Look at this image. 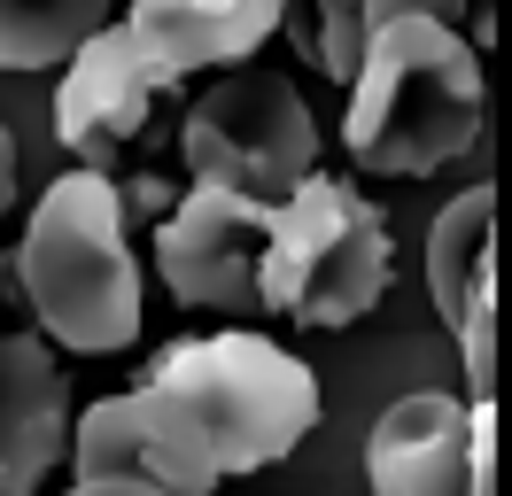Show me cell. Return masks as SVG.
<instances>
[{
    "label": "cell",
    "instance_id": "1",
    "mask_svg": "<svg viewBox=\"0 0 512 496\" xmlns=\"http://www.w3.org/2000/svg\"><path fill=\"white\" fill-rule=\"evenodd\" d=\"M125 225V186L94 163L63 171L39 194L24 248H16V279L55 349L109 357L140 341V264L125 248Z\"/></svg>",
    "mask_w": 512,
    "mask_h": 496
},
{
    "label": "cell",
    "instance_id": "7",
    "mask_svg": "<svg viewBox=\"0 0 512 496\" xmlns=\"http://www.w3.org/2000/svg\"><path fill=\"white\" fill-rule=\"evenodd\" d=\"M70 465H78V481L125 473V481H156V489H171V496H210L225 481L210 434L194 427V411L179 396H163L156 380L132 388V396H109V403H94V411H78Z\"/></svg>",
    "mask_w": 512,
    "mask_h": 496
},
{
    "label": "cell",
    "instance_id": "4",
    "mask_svg": "<svg viewBox=\"0 0 512 496\" xmlns=\"http://www.w3.org/2000/svg\"><path fill=\"white\" fill-rule=\"evenodd\" d=\"M388 295V217L350 179H311L272 210L264 310L295 326H357Z\"/></svg>",
    "mask_w": 512,
    "mask_h": 496
},
{
    "label": "cell",
    "instance_id": "17",
    "mask_svg": "<svg viewBox=\"0 0 512 496\" xmlns=\"http://www.w3.org/2000/svg\"><path fill=\"white\" fill-rule=\"evenodd\" d=\"M0 349H8V334H0Z\"/></svg>",
    "mask_w": 512,
    "mask_h": 496
},
{
    "label": "cell",
    "instance_id": "14",
    "mask_svg": "<svg viewBox=\"0 0 512 496\" xmlns=\"http://www.w3.org/2000/svg\"><path fill=\"white\" fill-rule=\"evenodd\" d=\"M288 39L319 62L334 86H357L365 70V47H373V24H365V0H288Z\"/></svg>",
    "mask_w": 512,
    "mask_h": 496
},
{
    "label": "cell",
    "instance_id": "11",
    "mask_svg": "<svg viewBox=\"0 0 512 496\" xmlns=\"http://www.w3.org/2000/svg\"><path fill=\"white\" fill-rule=\"evenodd\" d=\"M70 380L55 349L32 334H8L0 349V496H39V481L70 458Z\"/></svg>",
    "mask_w": 512,
    "mask_h": 496
},
{
    "label": "cell",
    "instance_id": "6",
    "mask_svg": "<svg viewBox=\"0 0 512 496\" xmlns=\"http://www.w3.org/2000/svg\"><path fill=\"white\" fill-rule=\"evenodd\" d=\"M272 210L241 186H187L179 210L156 225V272L194 310H264V248Z\"/></svg>",
    "mask_w": 512,
    "mask_h": 496
},
{
    "label": "cell",
    "instance_id": "13",
    "mask_svg": "<svg viewBox=\"0 0 512 496\" xmlns=\"http://www.w3.org/2000/svg\"><path fill=\"white\" fill-rule=\"evenodd\" d=\"M117 0H0V70H39V62H70Z\"/></svg>",
    "mask_w": 512,
    "mask_h": 496
},
{
    "label": "cell",
    "instance_id": "5",
    "mask_svg": "<svg viewBox=\"0 0 512 496\" xmlns=\"http://www.w3.org/2000/svg\"><path fill=\"white\" fill-rule=\"evenodd\" d=\"M179 148L194 186H241L256 202H288L319 171V124L280 70H225L187 109Z\"/></svg>",
    "mask_w": 512,
    "mask_h": 496
},
{
    "label": "cell",
    "instance_id": "2",
    "mask_svg": "<svg viewBox=\"0 0 512 496\" xmlns=\"http://www.w3.org/2000/svg\"><path fill=\"white\" fill-rule=\"evenodd\" d=\"M350 163L388 179H427L481 140V62L435 16H396L373 31L342 117Z\"/></svg>",
    "mask_w": 512,
    "mask_h": 496
},
{
    "label": "cell",
    "instance_id": "10",
    "mask_svg": "<svg viewBox=\"0 0 512 496\" xmlns=\"http://www.w3.org/2000/svg\"><path fill=\"white\" fill-rule=\"evenodd\" d=\"M481 419H489V403L466 411L458 396H435V388L388 403L373 442H365V481H373V496H474Z\"/></svg>",
    "mask_w": 512,
    "mask_h": 496
},
{
    "label": "cell",
    "instance_id": "15",
    "mask_svg": "<svg viewBox=\"0 0 512 496\" xmlns=\"http://www.w3.org/2000/svg\"><path fill=\"white\" fill-rule=\"evenodd\" d=\"M466 8H474V0H365V24L381 31V24H396V16H435V24H466Z\"/></svg>",
    "mask_w": 512,
    "mask_h": 496
},
{
    "label": "cell",
    "instance_id": "9",
    "mask_svg": "<svg viewBox=\"0 0 512 496\" xmlns=\"http://www.w3.org/2000/svg\"><path fill=\"white\" fill-rule=\"evenodd\" d=\"M163 93L156 62L140 55L132 24H101L63 70V93H55V132L78 163L109 171L117 155L148 132V101Z\"/></svg>",
    "mask_w": 512,
    "mask_h": 496
},
{
    "label": "cell",
    "instance_id": "8",
    "mask_svg": "<svg viewBox=\"0 0 512 496\" xmlns=\"http://www.w3.org/2000/svg\"><path fill=\"white\" fill-rule=\"evenodd\" d=\"M489 225H497V186H466L435 233H427V287L443 310L450 341L466 357L474 403H497V272H489Z\"/></svg>",
    "mask_w": 512,
    "mask_h": 496
},
{
    "label": "cell",
    "instance_id": "3",
    "mask_svg": "<svg viewBox=\"0 0 512 496\" xmlns=\"http://www.w3.org/2000/svg\"><path fill=\"white\" fill-rule=\"evenodd\" d=\"M148 380L194 411V427L210 434V450H218V473H264V465H280L303 434L319 427V380H311V365L264 334L171 341L148 365Z\"/></svg>",
    "mask_w": 512,
    "mask_h": 496
},
{
    "label": "cell",
    "instance_id": "16",
    "mask_svg": "<svg viewBox=\"0 0 512 496\" xmlns=\"http://www.w3.org/2000/svg\"><path fill=\"white\" fill-rule=\"evenodd\" d=\"M70 496H171V489H156V481H125V473H94V481H78Z\"/></svg>",
    "mask_w": 512,
    "mask_h": 496
},
{
    "label": "cell",
    "instance_id": "12",
    "mask_svg": "<svg viewBox=\"0 0 512 496\" xmlns=\"http://www.w3.org/2000/svg\"><path fill=\"white\" fill-rule=\"evenodd\" d=\"M288 16V0H132V39L156 62L163 86H179L194 70L249 62Z\"/></svg>",
    "mask_w": 512,
    "mask_h": 496
}]
</instances>
